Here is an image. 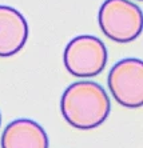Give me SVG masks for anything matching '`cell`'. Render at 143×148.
I'll list each match as a JSON object with an SVG mask.
<instances>
[{
  "mask_svg": "<svg viewBox=\"0 0 143 148\" xmlns=\"http://www.w3.org/2000/svg\"><path fill=\"white\" fill-rule=\"evenodd\" d=\"M64 120L78 130H92L106 121L111 101L104 88L94 82H75L66 88L60 99Z\"/></svg>",
  "mask_w": 143,
  "mask_h": 148,
  "instance_id": "1",
  "label": "cell"
},
{
  "mask_svg": "<svg viewBox=\"0 0 143 148\" xmlns=\"http://www.w3.org/2000/svg\"><path fill=\"white\" fill-rule=\"evenodd\" d=\"M98 21L102 32L116 43L134 41L142 34V10L130 0H106L99 8Z\"/></svg>",
  "mask_w": 143,
  "mask_h": 148,
  "instance_id": "2",
  "label": "cell"
},
{
  "mask_svg": "<svg viewBox=\"0 0 143 148\" xmlns=\"http://www.w3.org/2000/svg\"><path fill=\"white\" fill-rule=\"evenodd\" d=\"M63 62L66 69L72 76L92 77L104 69L107 48L96 36L79 35L66 45Z\"/></svg>",
  "mask_w": 143,
  "mask_h": 148,
  "instance_id": "3",
  "label": "cell"
},
{
  "mask_svg": "<svg viewBox=\"0 0 143 148\" xmlns=\"http://www.w3.org/2000/svg\"><path fill=\"white\" fill-rule=\"evenodd\" d=\"M108 88L114 99L127 108L143 106V63L127 58L114 64L108 73Z\"/></svg>",
  "mask_w": 143,
  "mask_h": 148,
  "instance_id": "4",
  "label": "cell"
},
{
  "mask_svg": "<svg viewBox=\"0 0 143 148\" xmlns=\"http://www.w3.org/2000/svg\"><path fill=\"white\" fill-rule=\"evenodd\" d=\"M28 39V23L21 12L0 5V58H10L23 49Z\"/></svg>",
  "mask_w": 143,
  "mask_h": 148,
  "instance_id": "5",
  "label": "cell"
},
{
  "mask_svg": "<svg viewBox=\"0 0 143 148\" xmlns=\"http://www.w3.org/2000/svg\"><path fill=\"white\" fill-rule=\"evenodd\" d=\"M50 140L44 128L31 119L11 121L1 135V148H48Z\"/></svg>",
  "mask_w": 143,
  "mask_h": 148,
  "instance_id": "6",
  "label": "cell"
},
{
  "mask_svg": "<svg viewBox=\"0 0 143 148\" xmlns=\"http://www.w3.org/2000/svg\"><path fill=\"white\" fill-rule=\"evenodd\" d=\"M0 124H1V115H0Z\"/></svg>",
  "mask_w": 143,
  "mask_h": 148,
  "instance_id": "7",
  "label": "cell"
},
{
  "mask_svg": "<svg viewBox=\"0 0 143 148\" xmlns=\"http://www.w3.org/2000/svg\"><path fill=\"white\" fill-rule=\"evenodd\" d=\"M138 1H142V0H138Z\"/></svg>",
  "mask_w": 143,
  "mask_h": 148,
  "instance_id": "8",
  "label": "cell"
}]
</instances>
